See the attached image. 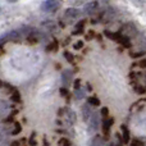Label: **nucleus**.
I'll list each match as a JSON object with an SVG mask.
<instances>
[{
    "label": "nucleus",
    "instance_id": "1",
    "mask_svg": "<svg viewBox=\"0 0 146 146\" xmlns=\"http://www.w3.org/2000/svg\"><path fill=\"white\" fill-rule=\"evenodd\" d=\"M121 35L126 36V37L128 38H132V37H137V35H139V31H137L136 26L133 25V23H124L123 26L121 27V30L118 31Z\"/></svg>",
    "mask_w": 146,
    "mask_h": 146
},
{
    "label": "nucleus",
    "instance_id": "2",
    "mask_svg": "<svg viewBox=\"0 0 146 146\" xmlns=\"http://www.w3.org/2000/svg\"><path fill=\"white\" fill-rule=\"evenodd\" d=\"M81 15V10L76 9V8H68V9L64 12V21L68 23H72L74 21H77Z\"/></svg>",
    "mask_w": 146,
    "mask_h": 146
},
{
    "label": "nucleus",
    "instance_id": "3",
    "mask_svg": "<svg viewBox=\"0 0 146 146\" xmlns=\"http://www.w3.org/2000/svg\"><path fill=\"white\" fill-rule=\"evenodd\" d=\"M59 7H60V1L59 0H46V1L42 3L41 9L46 13H51V12H55Z\"/></svg>",
    "mask_w": 146,
    "mask_h": 146
},
{
    "label": "nucleus",
    "instance_id": "4",
    "mask_svg": "<svg viewBox=\"0 0 146 146\" xmlns=\"http://www.w3.org/2000/svg\"><path fill=\"white\" fill-rule=\"evenodd\" d=\"M86 123H87V126H88V132L92 133V132L98 131V128H99V115H98V113L94 111Z\"/></svg>",
    "mask_w": 146,
    "mask_h": 146
},
{
    "label": "nucleus",
    "instance_id": "5",
    "mask_svg": "<svg viewBox=\"0 0 146 146\" xmlns=\"http://www.w3.org/2000/svg\"><path fill=\"white\" fill-rule=\"evenodd\" d=\"M19 38H21L19 31H12V32H8V33H5L4 36L0 37V46H1V44L7 42V41H18Z\"/></svg>",
    "mask_w": 146,
    "mask_h": 146
},
{
    "label": "nucleus",
    "instance_id": "6",
    "mask_svg": "<svg viewBox=\"0 0 146 146\" xmlns=\"http://www.w3.org/2000/svg\"><path fill=\"white\" fill-rule=\"evenodd\" d=\"M115 14H117V10L114 9V8L109 7V8H106L103 13H101L100 19L105 21V22H110V21H113L114 18H115Z\"/></svg>",
    "mask_w": 146,
    "mask_h": 146
},
{
    "label": "nucleus",
    "instance_id": "7",
    "mask_svg": "<svg viewBox=\"0 0 146 146\" xmlns=\"http://www.w3.org/2000/svg\"><path fill=\"white\" fill-rule=\"evenodd\" d=\"M98 9H99V1L98 0H92V1L87 3V4L83 7V13L91 15V14L98 12Z\"/></svg>",
    "mask_w": 146,
    "mask_h": 146
},
{
    "label": "nucleus",
    "instance_id": "8",
    "mask_svg": "<svg viewBox=\"0 0 146 146\" xmlns=\"http://www.w3.org/2000/svg\"><path fill=\"white\" fill-rule=\"evenodd\" d=\"M72 80H73V72L71 69H64L63 73H62V81H63L64 87H68L71 85Z\"/></svg>",
    "mask_w": 146,
    "mask_h": 146
},
{
    "label": "nucleus",
    "instance_id": "9",
    "mask_svg": "<svg viewBox=\"0 0 146 146\" xmlns=\"http://www.w3.org/2000/svg\"><path fill=\"white\" fill-rule=\"evenodd\" d=\"M64 111H66V115H64V117H66L67 123H68V124H74L76 123V119H77V117H76V113L72 110L71 108H67Z\"/></svg>",
    "mask_w": 146,
    "mask_h": 146
},
{
    "label": "nucleus",
    "instance_id": "10",
    "mask_svg": "<svg viewBox=\"0 0 146 146\" xmlns=\"http://www.w3.org/2000/svg\"><path fill=\"white\" fill-rule=\"evenodd\" d=\"M92 113H94V110H92V108H91V105L88 103L82 106V117H83V121L85 122L88 121V118L91 117Z\"/></svg>",
    "mask_w": 146,
    "mask_h": 146
},
{
    "label": "nucleus",
    "instance_id": "11",
    "mask_svg": "<svg viewBox=\"0 0 146 146\" xmlns=\"http://www.w3.org/2000/svg\"><path fill=\"white\" fill-rule=\"evenodd\" d=\"M111 124H113V119H110V121L105 119V121L103 122V131H104V135H105V136H108L109 132H110V126Z\"/></svg>",
    "mask_w": 146,
    "mask_h": 146
},
{
    "label": "nucleus",
    "instance_id": "12",
    "mask_svg": "<svg viewBox=\"0 0 146 146\" xmlns=\"http://www.w3.org/2000/svg\"><path fill=\"white\" fill-rule=\"evenodd\" d=\"M122 133H123V144H127V142H129V131L128 128H127V126H122Z\"/></svg>",
    "mask_w": 146,
    "mask_h": 146
},
{
    "label": "nucleus",
    "instance_id": "13",
    "mask_svg": "<svg viewBox=\"0 0 146 146\" xmlns=\"http://www.w3.org/2000/svg\"><path fill=\"white\" fill-rule=\"evenodd\" d=\"M91 144L92 145H105V140H104L103 136H95V137H92Z\"/></svg>",
    "mask_w": 146,
    "mask_h": 146
},
{
    "label": "nucleus",
    "instance_id": "14",
    "mask_svg": "<svg viewBox=\"0 0 146 146\" xmlns=\"http://www.w3.org/2000/svg\"><path fill=\"white\" fill-rule=\"evenodd\" d=\"M8 133H9V131H8V127L3 126V124L0 123V141H1V140H4L5 137H7Z\"/></svg>",
    "mask_w": 146,
    "mask_h": 146
},
{
    "label": "nucleus",
    "instance_id": "15",
    "mask_svg": "<svg viewBox=\"0 0 146 146\" xmlns=\"http://www.w3.org/2000/svg\"><path fill=\"white\" fill-rule=\"evenodd\" d=\"M87 103L90 104L91 106H99V105H100V100H99L98 98H95V96H91V98H88Z\"/></svg>",
    "mask_w": 146,
    "mask_h": 146
},
{
    "label": "nucleus",
    "instance_id": "16",
    "mask_svg": "<svg viewBox=\"0 0 146 146\" xmlns=\"http://www.w3.org/2000/svg\"><path fill=\"white\" fill-rule=\"evenodd\" d=\"M74 98L77 99V100H80V99H83L85 98V91L82 90V88H76V91H74Z\"/></svg>",
    "mask_w": 146,
    "mask_h": 146
},
{
    "label": "nucleus",
    "instance_id": "17",
    "mask_svg": "<svg viewBox=\"0 0 146 146\" xmlns=\"http://www.w3.org/2000/svg\"><path fill=\"white\" fill-rule=\"evenodd\" d=\"M12 100L15 101V103H19L21 101V95L17 90H13V94H12Z\"/></svg>",
    "mask_w": 146,
    "mask_h": 146
},
{
    "label": "nucleus",
    "instance_id": "18",
    "mask_svg": "<svg viewBox=\"0 0 146 146\" xmlns=\"http://www.w3.org/2000/svg\"><path fill=\"white\" fill-rule=\"evenodd\" d=\"M42 25L45 26V27L48 28V30H51V31H53V30H55V27H56V26H55V23H54L53 21H48V22H44Z\"/></svg>",
    "mask_w": 146,
    "mask_h": 146
},
{
    "label": "nucleus",
    "instance_id": "19",
    "mask_svg": "<svg viewBox=\"0 0 146 146\" xmlns=\"http://www.w3.org/2000/svg\"><path fill=\"white\" fill-rule=\"evenodd\" d=\"M21 131H22V127H21V124L19 123H15L14 124V129H13L10 133H12V135H18Z\"/></svg>",
    "mask_w": 146,
    "mask_h": 146
},
{
    "label": "nucleus",
    "instance_id": "20",
    "mask_svg": "<svg viewBox=\"0 0 146 146\" xmlns=\"http://www.w3.org/2000/svg\"><path fill=\"white\" fill-rule=\"evenodd\" d=\"M104 33H105V36H106L108 38H111V40H115V33H114V32H110V31L105 30V31H104Z\"/></svg>",
    "mask_w": 146,
    "mask_h": 146
},
{
    "label": "nucleus",
    "instance_id": "21",
    "mask_svg": "<svg viewBox=\"0 0 146 146\" xmlns=\"http://www.w3.org/2000/svg\"><path fill=\"white\" fill-rule=\"evenodd\" d=\"M64 58H66L67 60L69 62V63H72L73 59H74V58H73V55H72L71 53H69V51H66V53H64Z\"/></svg>",
    "mask_w": 146,
    "mask_h": 146
},
{
    "label": "nucleus",
    "instance_id": "22",
    "mask_svg": "<svg viewBox=\"0 0 146 146\" xmlns=\"http://www.w3.org/2000/svg\"><path fill=\"white\" fill-rule=\"evenodd\" d=\"M58 144H59V145H66V146H69V145H71V141H69L68 139H64V137H63V139L59 140Z\"/></svg>",
    "mask_w": 146,
    "mask_h": 146
},
{
    "label": "nucleus",
    "instance_id": "23",
    "mask_svg": "<svg viewBox=\"0 0 146 146\" xmlns=\"http://www.w3.org/2000/svg\"><path fill=\"white\" fill-rule=\"evenodd\" d=\"M60 95L64 96V98H67V96H69V91L67 87H62L60 88Z\"/></svg>",
    "mask_w": 146,
    "mask_h": 146
},
{
    "label": "nucleus",
    "instance_id": "24",
    "mask_svg": "<svg viewBox=\"0 0 146 146\" xmlns=\"http://www.w3.org/2000/svg\"><path fill=\"white\" fill-rule=\"evenodd\" d=\"M85 23H86V21L85 19H82V21H80V22L76 25V27H77V30H81V31H83V26H85Z\"/></svg>",
    "mask_w": 146,
    "mask_h": 146
},
{
    "label": "nucleus",
    "instance_id": "25",
    "mask_svg": "<svg viewBox=\"0 0 146 146\" xmlns=\"http://www.w3.org/2000/svg\"><path fill=\"white\" fill-rule=\"evenodd\" d=\"M73 48L76 49V50H80V49L83 48V41H77V42L73 45Z\"/></svg>",
    "mask_w": 146,
    "mask_h": 146
},
{
    "label": "nucleus",
    "instance_id": "26",
    "mask_svg": "<svg viewBox=\"0 0 146 146\" xmlns=\"http://www.w3.org/2000/svg\"><path fill=\"white\" fill-rule=\"evenodd\" d=\"M56 49H58V44L53 42V44H50V45L46 48V50H56Z\"/></svg>",
    "mask_w": 146,
    "mask_h": 146
},
{
    "label": "nucleus",
    "instance_id": "27",
    "mask_svg": "<svg viewBox=\"0 0 146 146\" xmlns=\"http://www.w3.org/2000/svg\"><path fill=\"white\" fill-rule=\"evenodd\" d=\"M100 114H101L103 117H109V109H108V108H103V109L100 110Z\"/></svg>",
    "mask_w": 146,
    "mask_h": 146
},
{
    "label": "nucleus",
    "instance_id": "28",
    "mask_svg": "<svg viewBox=\"0 0 146 146\" xmlns=\"http://www.w3.org/2000/svg\"><path fill=\"white\" fill-rule=\"evenodd\" d=\"M139 66L141 67V68H146V59H141V60L139 62Z\"/></svg>",
    "mask_w": 146,
    "mask_h": 146
},
{
    "label": "nucleus",
    "instance_id": "29",
    "mask_svg": "<svg viewBox=\"0 0 146 146\" xmlns=\"http://www.w3.org/2000/svg\"><path fill=\"white\" fill-rule=\"evenodd\" d=\"M73 85H74V90H76V88H80L81 87V80H76Z\"/></svg>",
    "mask_w": 146,
    "mask_h": 146
},
{
    "label": "nucleus",
    "instance_id": "30",
    "mask_svg": "<svg viewBox=\"0 0 146 146\" xmlns=\"http://www.w3.org/2000/svg\"><path fill=\"white\" fill-rule=\"evenodd\" d=\"M135 90H136V92H139V94H144L145 92L144 87H135Z\"/></svg>",
    "mask_w": 146,
    "mask_h": 146
},
{
    "label": "nucleus",
    "instance_id": "31",
    "mask_svg": "<svg viewBox=\"0 0 146 146\" xmlns=\"http://www.w3.org/2000/svg\"><path fill=\"white\" fill-rule=\"evenodd\" d=\"M131 144H132V145H140V146H142V145H144V142H142V141H139V140H133Z\"/></svg>",
    "mask_w": 146,
    "mask_h": 146
},
{
    "label": "nucleus",
    "instance_id": "32",
    "mask_svg": "<svg viewBox=\"0 0 146 146\" xmlns=\"http://www.w3.org/2000/svg\"><path fill=\"white\" fill-rule=\"evenodd\" d=\"M92 37H94V32H92V31H90V32L86 35V38H87V40H91Z\"/></svg>",
    "mask_w": 146,
    "mask_h": 146
},
{
    "label": "nucleus",
    "instance_id": "33",
    "mask_svg": "<svg viewBox=\"0 0 146 146\" xmlns=\"http://www.w3.org/2000/svg\"><path fill=\"white\" fill-rule=\"evenodd\" d=\"M141 55H142V53H132L131 54L132 58H139V56H141Z\"/></svg>",
    "mask_w": 146,
    "mask_h": 146
},
{
    "label": "nucleus",
    "instance_id": "34",
    "mask_svg": "<svg viewBox=\"0 0 146 146\" xmlns=\"http://www.w3.org/2000/svg\"><path fill=\"white\" fill-rule=\"evenodd\" d=\"M86 86H87V90H88V91H91V90H92V87H91V85H90V83H87V85H86Z\"/></svg>",
    "mask_w": 146,
    "mask_h": 146
},
{
    "label": "nucleus",
    "instance_id": "35",
    "mask_svg": "<svg viewBox=\"0 0 146 146\" xmlns=\"http://www.w3.org/2000/svg\"><path fill=\"white\" fill-rule=\"evenodd\" d=\"M8 1H12L13 3V1H17V0H8Z\"/></svg>",
    "mask_w": 146,
    "mask_h": 146
},
{
    "label": "nucleus",
    "instance_id": "36",
    "mask_svg": "<svg viewBox=\"0 0 146 146\" xmlns=\"http://www.w3.org/2000/svg\"><path fill=\"white\" fill-rule=\"evenodd\" d=\"M103 1H109V0H103Z\"/></svg>",
    "mask_w": 146,
    "mask_h": 146
},
{
    "label": "nucleus",
    "instance_id": "37",
    "mask_svg": "<svg viewBox=\"0 0 146 146\" xmlns=\"http://www.w3.org/2000/svg\"><path fill=\"white\" fill-rule=\"evenodd\" d=\"M140 1H145V0H140Z\"/></svg>",
    "mask_w": 146,
    "mask_h": 146
}]
</instances>
